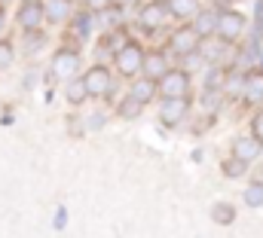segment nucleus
Here are the masks:
<instances>
[{"instance_id": "nucleus-33", "label": "nucleus", "mask_w": 263, "mask_h": 238, "mask_svg": "<svg viewBox=\"0 0 263 238\" xmlns=\"http://www.w3.org/2000/svg\"><path fill=\"white\" fill-rule=\"evenodd\" d=\"M114 0H86V6L92 9V12H101V9H107Z\"/></svg>"}, {"instance_id": "nucleus-14", "label": "nucleus", "mask_w": 263, "mask_h": 238, "mask_svg": "<svg viewBox=\"0 0 263 238\" xmlns=\"http://www.w3.org/2000/svg\"><path fill=\"white\" fill-rule=\"evenodd\" d=\"M245 80H248V73H242V70H230L227 73V80H223V95L227 98H239V95H245Z\"/></svg>"}, {"instance_id": "nucleus-37", "label": "nucleus", "mask_w": 263, "mask_h": 238, "mask_svg": "<svg viewBox=\"0 0 263 238\" xmlns=\"http://www.w3.org/2000/svg\"><path fill=\"white\" fill-rule=\"evenodd\" d=\"M257 28H260V34H263V15H260V18H257Z\"/></svg>"}, {"instance_id": "nucleus-16", "label": "nucleus", "mask_w": 263, "mask_h": 238, "mask_svg": "<svg viewBox=\"0 0 263 238\" xmlns=\"http://www.w3.org/2000/svg\"><path fill=\"white\" fill-rule=\"evenodd\" d=\"M217 22H220V12H199L193 18V28L202 37H211V34H217Z\"/></svg>"}, {"instance_id": "nucleus-3", "label": "nucleus", "mask_w": 263, "mask_h": 238, "mask_svg": "<svg viewBox=\"0 0 263 238\" xmlns=\"http://www.w3.org/2000/svg\"><path fill=\"white\" fill-rule=\"evenodd\" d=\"M144 49L138 46V43H126L117 55H114V64H117V70L123 73V76H135L138 70H144Z\"/></svg>"}, {"instance_id": "nucleus-26", "label": "nucleus", "mask_w": 263, "mask_h": 238, "mask_svg": "<svg viewBox=\"0 0 263 238\" xmlns=\"http://www.w3.org/2000/svg\"><path fill=\"white\" fill-rule=\"evenodd\" d=\"M260 40H257V37H251V40H248V43H245V52H242V64H248V61H260Z\"/></svg>"}, {"instance_id": "nucleus-17", "label": "nucleus", "mask_w": 263, "mask_h": 238, "mask_svg": "<svg viewBox=\"0 0 263 238\" xmlns=\"http://www.w3.org/2000/svg\"><path fill=\"white\" fill-rule=\"evenodd\" d=\"M227 46H230V43H227V40H220V37H217V40H208V37H205V43H202L199 49H202V55H205L208 64H217V61L223 58Z\"/></svg>"}, {"instance_id": "nucleus-38", "label": "nucleus", "mask_w": 263, "mask_h": 238, "mask_svg": "<svg viewBox=\"0 0 263 238\" xmlns=\"http://www.w3.org/2000/svg\"><path fill=\"white\" fill-rule=\"evenodd\" d=\"M114 3H120V6H123V3H132V0H114Z\"/></svg>"}, {"instance_id": "nucleus-40", "label": "nucleus", "mask_w": 263, "mask_h": 238, "mask_svg": "<svg viewBox=\"0 0 263 238\" xmlns=\"http://www.w3.org/2000/svg\"><path fill=\"white\" fill-rule=\"evenodd\" d=\"M22 3H25V0H22Z\"/></svg>"}, {"instance_id": "nucleus-29", "label": "nucleus", "mask_w": 263, "mask_h": 238, "mask_svg": "<svg viewBox=\"0 0 263 238\" xmlns=\"http://www.w3.org/2000/svg\"><path fill=\"white\" fill-rule=\"evenodd\" d=\"M184 70H196V67H202V64H208L205 61V55H202V49H196V52H190V55H184Z\"/></svg>"}, {"instance_id": "nucleus-22", "label": "nucleus", "mask_w": 263, "mask_h": 238, "mask_svg": "<svg viewBox=\"0 0 263 238\" xmlns=\"http://www.w3.org/2000/svg\"><path fill=\"white\" fill-rule=\"evenodd\" d=\"M123 22V9H120V3H110L107 9H101V25L104 28H117Z\"/></svg>"}, {"instance_id": "nucleus-21", "label": "nucleus", "mask_w": 263, "mask_h": 238, "mask_svg": "<svg viewBox=\"0 0 263 238\" xmlns=\"http://www.w3.org/2000/svg\"><path fill=\"white\" fill-rule=\"evenodd\" d=\"M223 98H227V95H223V89H211V86H208V89H205V95H202V110H205V113H214V110L220 107V101H223Z\"/></svg>"}, {"instance_id": "nucleus-8", "label": "nucleus", "mask_w": 263, "mask_h": 238, "mask_svg": "<svg viewBox=\"0 0 263 238\" xmlns=\"http://www.w3.org/2000/svg\"><path fill=\"white\" fill-rule=\"evenodd\" d=\"M187 113H190V101H187V98H162V104H159V119H162L165 125L184 122Z\"/></svg>"}, {"instance_id": "nucleus-23", "label": "nucleus", "mask_w": 263, "mask_h": 238, "mask_svg": "<svg viewBox=\"0 0 263 238\" xmlns=\"http://www.w3.org/2000/svg\"><path fill=\"white\" fill-rule=\"evenodd\" d=\"M220 168H223V174H227V177H242V174L248 171V162H245V159H239V156H233V159H227Z\"/></svg>"}, {"instance_id": "nucleus-6", "label": "nucleus", "mask_w": 263, "mask_h": 238, "mask_svg": "<svg viewBox=\"0 0 263 238\" xmlns=\"http://www.w3.org/2000/svg\"><path fill=\"white\" fill-rule=\"evenodd\" d=\"M80 64H83V58H80L77 49H59L55 58H52V76L55 80H73Z\"/></svg>"}, {"instance_id": "nucleus-2", "label": "nucleus", "mask_w": 263, "mask_h": 238, "mask_svg": "<svg viewBox=\"0 0 263 238\" xmlns=\"http://www.w3.org/2000/svg\"><path fill=\"white\" fill-rule=\"evenodd\" d=\"M187 92H190V70H184V67H175L159 80L162 98H187Z\"/></svg>"}, {"instance_id": "nucleus-7", "label": "nucleus", "mask_w": 263, "mask_h": 238, "mask_svg": "<svg viewBox=\"0 0 263 238\" xmlns=\"http://www.w3.org/2000/svg\"><path fill=\"white\" fill-rule=\"evenodd\" d=\"M18 25L25 28V31H37L40 25H43V18H46V6L40 3V0H25L22 6H18Z\"/></svg>"}, {"instance_id": "nucleus-31", "label": "nucleus", "mask_w": 263, "mask_h": 238, "mask_svg": "<svg viewBox=\"0 0 263 238\" xmlns=\"http://www.w3.org/2000/svg\"><path fill=\"white\" fill-rule=\"evenodd\" d=\"M52 226H55L59 232L67 226V208H59V211H55V217H52Z\"/></svg>"}, {"instance_id": "nucleus-27", "label": "nucleus", "mask_w": 263, "mask_h": 238, "mask_svg": "<svg viewBox=\"0 0 263 238\" xmlns=\"http://www.w3.org/2000/svg\"><path fill=\"white\" fill-rule=\"evenodd\" d=\"M92 25H95V15H92V12H80V15H77V22H73V28H77V34H80V37H89Z\"/></svg>"}, {"instance_id": "nucleus-30", "label": "nucleus", "mask_w": 263, "mask_h": 238, "mask_svg": "<svg viewBox=\"0 0 263 238\" xmlns=\"http://www.w3.org/2000/svg\"><path fill=\"white\" fill-rule=\"evenodd\" d=\"M12 55H15L12 43H9V40H0V70H3L6 64H12Z\"/></svg>"}, {"instance_id": "nucleus-28", "label": "nucleus", "mask_w": 263, "mask_h": 238, "mask_svg": "<svg viewBox=\"0 0 263 238\" xmlns=\"http://www.w3.org/2000/svg\"><path fill=\"white\" fill-rule=\"evenodd\" d=\"M43 43H46V37H43L40 31H28V37H25V49H28V52L43 49Z\"/></svg>"}, {"instance_id": "nucleus-25", "label": "nucleus", "mask_w": 263, "mask_h": 238, "mask_svg": "<svg viewBox=\"0 0 263 238\" xmlns=\"http://www.w3.org/2000/svg\"><path fill=\"white\" fill-rule=\"evenodd\" d=\"M141 107H144V104H141V101H138V98H126V101H123V104H120V116L123 119H135V116H141Z\"/></svg>"}, {"instance_id": "nucleus-19", "label": "nucleus", "mask_w": 263, "mask_h": 238, "mask_svg": "<svg viewBox=\"0 0 263 238\" xmlns=\"http://www.w3.org/2000/svg\"><path fill=\"white\" fill-rule=\"evenodd\" d=\"M168 6H172V12H175V18H196L199 12V0H168Z\"/></svg>"}, {"instance_id": "nucleus-13", "label": "nucleus", "mask_w": 263, "mask_h": 238, "mask_svg": "<svg viewBox=\"0 0 263 238\" xmlns=\"http://www.w3.org/2000/svg\"><path fill=\"white\" fill-rule=\"evenodd\" d=\"M245 101L248 104H260L263 101V70H251L245 80Z\"/></svg>"}, {"instance_id": "nucleus-24", "label": "nucleus", "mask_w": 263, "mask_h": 238, "mask_svg": "<svg viewBox=\"0 0 263 238\" xmlns=\"http://www.w3.org/2000/svg\"><path fill=\"white\" fill-rule=\"evenodd\" d=\"M245 205H248V208H260L263 205V183L260 180L245 189Z\"/></svg>"}, {"instance_id": "nucleus-32", "label": "nucleus", "mask_w": 263, "mask_h": 238, "mask_svg": "<svg viewBox=\"0 0 263 238\" xmlns=\"http://www.w3.org/2000/svg\"><path fill=\"white\" fill-rule=\"evenodd\" d=\"M251 131L263 141V110H260V113H254V119H251Z\"/></svg>"}, {"instance_id": "nucleus-10", "label": "nucleus", "mask_w": 263, "mask_h": 238, "mask_svg": "<svg viewBox=\"0 0 263 238\" xmlns=\"http://www.w3.org/2000/svg\"><path fill=\"white\" fill-rule=\"evenodd\" d=\"M263 150V141L251 131L248 137H236V144H233V156H239V159H245V162H254L257 156H260Z\"/></svg>"}, {"instance_id": "nucleus-15", "label": "nucleus", "mask_w": 263, "mask_h": 238, "mask_svg": "<svg viewBox=\"0 0 263 238\" xmlns=\"http://www.w3.org/2000/svg\"><path fill=\"white\" fill-rule=\"evenodd\" d=\"M168 70H172V67H168V61H165V55H162V52H153V55H147V58H144V76L162 80Z\"/></svg>"}, {"instance_id": "nucleus-34", "label": "nucleus", "mask_w": 263, "mask_h": 238, "mask_svg": "<svg viewBox=\"0 0 263 238\" xmlns=\"http://www.w3.org/2000/svg\"><path fill=\"white\" fill-rule=\"evenodd\" d=\"M101 122H104V116H92V119H89V125H92V128H98Z\"/></svg>"}, {"instance_id": "nucleus-4", "label": "nucleus", "mask_w": 263, "mask_h": 238, "mask_svg": "<svg viewBox=\"0 0 263 238\" xmlns=\"http://www.w3.org/2000/svg\"><path fill=\"white\" fill-rule=\"evenodd\" d=\"M199 46H202V34H199L193 25H184V28H178L175 34H172V40H168V49L175 52V55H190V52H196Z\"/></svg>"}, {"instance_id": "nucleus-20", "label": "nucleus", "mask_w": 263, "mask_h": 238, "mask_svg": "<svg viewBox=\"0 0 263 238\" xmlns=\"http://www.w3.org/2000/svg\"><path fill=\"white\" fill-rule=\"evenodd\" d=\"M65 98L70 101V104H83V101L89 98V86H86V80H73V83L67 86Z\"/></svg>"}, {"instance_id": "nucleus-36", "label": "nucleus", "mask_w": 263, "mask_h": 238, "mask_svg": "<svg viewBox=\"0 0 263 238\" xmlns=\"http://www.w3.org/2000/svg\"><path fill=\"white\" fill-rule=\"evenodd\" d=\"M263 15V0H257V18Z\"/></svg>"}, {"instance_id": "nucleus-12", "label": "nucleus", "mask_w": 263, "mask_h": 238, "mask_svg": "<svg viewBox=\"0 0 263 238\" xmlns=\"http://www.w3.org/2000/svg\"><path fill=\"white\" fill-rule=\"evenodd\" d=\"M43 6H46V18L55 22V25H59V22H67V18L73 15V3H70V0H46Z\"/></svg>"}, {"instance_id": "nucleus-11", "label": "nucleus", "mask_w": 263, "mask_h": 238, "mask_svg": "<svg viewBox=\"0 0 263 238\" xmlns=\"http://www.w3.org/2000/svg\"><path fill=\"white\" fill-rule=\"evenodd\" d=\"M156 92H159V80H153V76H141V80H135L129 89L132 98H138L141 104H150L153 98H156Z\"/></svg>"}, {"instance_id": "nucleus-18", "label": "nucleus", "mask_w": 263, "mask_h": 238, "mask_svg": "<svg viewBox=\"0 0 263 238\" xmlns=\"http://www.w3.org/2000/svg\"><path fill=\"white\" fill-rule=\"evenodd\" d=\"M211 220H214L217 226H230V223L236 220V208H233L230 202H214V205H211Z\"/></svg>"}, {"instance_id": "nucleus-35", "label": "nucleus", "mask_w": 263, "mask_h": 238, "mask_svg": "<svg viewBox=\"0 0 263 238\" xmlns=\"http://www.w3.org/2000/svg\"><path fill=\"white\" fill-rule=\"evenodd\" d=\"M3 28H6V15H3V9H0V34H3Z\"/></svg>"}, {"instance_id": "nucleus-39", "label": "nucleus", "mask_w": 263, "mask_h": 238, "mask_svg": "<svg viewBox=\"0 0 263 238\" xmlns=\"http://www.w3.org/2000/svg\"><path fill=\"white\" fill-rule=\"evenodd\" d=\"M260 67H263V55H260Z\"/></svg>"}, {"instance_id": "nucleus-1", "label": "nucleus", "mask_w": 263, "mask_h": 238, "mask_svg": "<svg viewBox=\"0 0 263 238\" xmlns=\"http://www.w3.org/2000/svg\"><path fill=\"white\" fill-rule=\"evenodd\" d=\"M168 18H175V12H172L168 0H165V3H162V0L147 3V6L141 9V15H138V22H141V28H144V31H159V28H165V25H168Z\"/></svg>"}, {"instance_id": "nucleus-9", "label": "nucleus", "mask_w": 263, "mask_h": 238, "mask_svg": "<svg viewBox=\"0 0 263 238\" xmlns=\"http://www.w3.org/2000/svg\"><path fill=\"white\" fill-rule=\"evenodd\" d=\"M83 80L89 86V95H107L110 92V70L104 64H92Z\"/></svg>"}, {"instance_id": "nucleus-5", "label": "nucleus", "mask_w": 263, "mask_h": 238, "mask_svg": "<svg viewBox=\"0 0 263 238\" xmlns=\"http://www.w3.org/2000/svg\"><path fill=\"white\" fill-rule=\"evenodd\" d=\"M245 15L239 12V9H227V12H220V22H217V37L220 40H227V43H236L242 34H245Z\"/></svg>"}]
</instances>
